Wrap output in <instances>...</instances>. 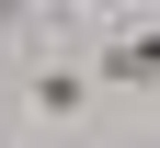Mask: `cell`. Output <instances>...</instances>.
Segmentation results:
<instances>
[{"label": "cell", "mask_w": 160, "mask_h": 148, "mask_svg": "<svg viewBox=\"0 0 160 148\" xmlns=\"http://www.w3.org/2000/svg\"><path fill=\"white\" fill-rule=\"evenodd\" d=\"M23 114H34V125H80V114H92V69L34 57V69H23Z\"/></svg>", "instance_id": "6da1fadb"}, {"label": "cell", "mask_w": 160, "mask_h": 148, "mask_svg": "<svg viewBox=\"0 0 160 148\" xmlns=\"http://www.w3.org/2000/svg\"><path fill=\"white\" fill-rule=\"evenodd\" d=\"M92 91H160V23L114 34V46L92 57Z\"/></svg>", "instance_id": "7a4b0ae2"}]
</instances>
